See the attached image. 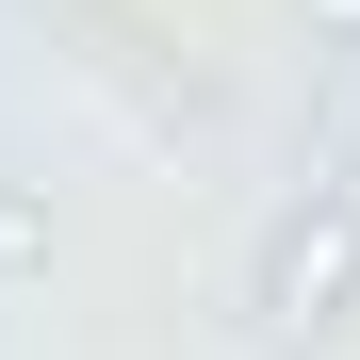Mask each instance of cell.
<instances>
[{
    "instance_id": "cell-1",
    "label": "cell",
    "mask_w": 360,
    "mask_h": 360,
    "mask_svg": "<svg viewBox=\"0 0 360 360\" xmlns=\"http://www.w3.org/2000/svg\"><path fill=\"white\" fill-rule=\"evenodd\" d=\"M360 311V197H295L262 229V328H344Z\"/></svg>"
},
{
    "instance_id": "cell-2",
    "label": "cell",
    "mask_w": 360,
    "mask_h": 360,
    "mask_svg": "<svg viewBox=\"0 0 360 360\" xmlns=\"http://www.w3.org/2000/svg\"><path fill=\"white\" fill-rule=\"evenodd\" d=\"M311 33H360V0H311Z\"/></svg>"
}]
</instances>
